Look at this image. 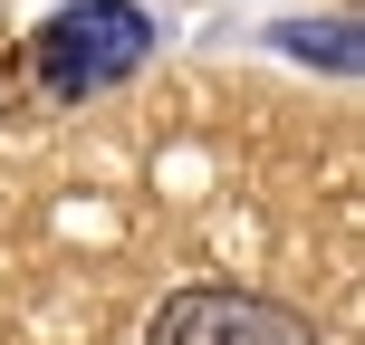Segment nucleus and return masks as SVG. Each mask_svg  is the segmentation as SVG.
<instances>
[{
    "instance_id": "f257e3e1",
    "label": "nucleus",
    "mask_w": 365,
    "mask_h": 345,
    "mask_svg": "<svg viewBox=\"0 0 365 345\" xmlns=\"http://www.w3.org/2000/svg\"><path fill=\"white\" fill-rule=\"evenodd\" d=\"M145 48H154V19L135 0H77V10H58L38 29V87L48 96H96V87L145 68Z\"/></svg>"
},
{
    "instance_id": "f03ea898",
    "label": "nucleus",
    "mask_w": 365,
    "mask_h": 345,
    "mask_svg": "<svg viewBox=\"0 0 365 345\" xmlns=\"http://www.w3.org/2000/svg\"><path fill=\"white\" fill-rule=\"evenodd\" d=\"M154 345H317L308 317H289L279 297L250 288H182L164 317H154Z\"/></svg>"
},
{
    "instance_id": "7ed1b4c3",
    "label": "nucleus",
    "mask_w": 365,
    "mask_h": 345,
    "mask_svg": "<svg viewBox=\"0 0 365 345\" xmlns=\"http://www.w3.org/2000/svg\"><path fill=\"white\" fill-rule=\"evenodd\" d=\"M279 48H298V58H327L336 77L356 68V38H346V29H327V38H317V19H289V29H279Z\"/></svg>"
}]
</instances>
